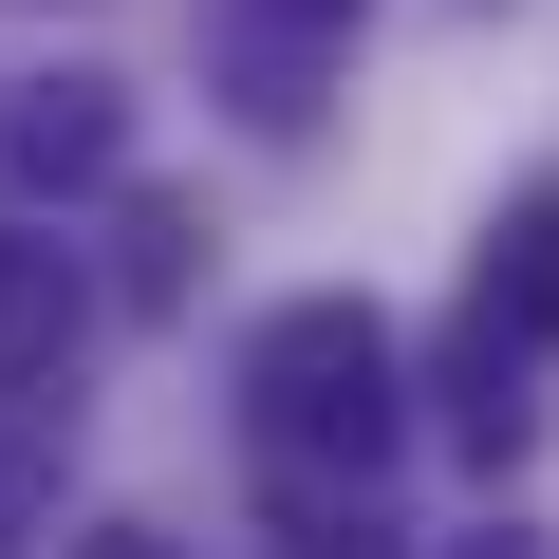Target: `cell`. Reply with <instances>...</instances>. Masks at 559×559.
I'll return each mask as SVG.
<instances>
[{"instance_id": "6da1fadb", "label": "cell", "mask_w": 559, "mask_h": 559, "mask_svg": "<svg viewBox=\"0 0 559 559\" xmlns=\"http://www.w3.org/2000/svg\"><path fill=\"white\" fill-rule=\"evenodd\" d=\"M242 429L280 485H373L392 429H411V373H392V318L373 299H280L242 336Z\"/></svg>"}, {"instance_id": "7a4b0ae2", "label": "cell", "mask_w": 559, "mask_h": 559, "mask_svg": "<svg viewBox=\"0 0 559 559\" xmlns=\"http://www.w3.org/2000/svg\"><path fill=\"white\" fill-rule=\"evenodd\" d=\"M112 150H131V94L112 75H20V94H0V168H20V187H112Z\"/></svg>"}, {"instance_id": "3957f363", "label": "cell", "mask_w": 559, "mask_h": 559, "mask_svg": "<svg viewBox=\"0 0 559 559\" xmlns=\"http://www.w3.org/2000/svg\"><path fill=\"white\" fill-rule=\"evenodd\" d=\"M57 336H75V242L0 224V392H20V373H57Z\"/></svg>"}, {"instance_id": "277c9868", "label": "cell", "mask_w": 559, "mask_h": 559, "mask_svg": "<svg viewBox=\"0 0 559 559\" xmlns=\"http://www.w3.org/2000/svg\"><path fill=\"white\" fill-rule=\"evenodd\" d=\"M559 336V187H522L503 261H485V355H540Z\"/></svg>"}, {"instance_id": "5b68a950", "label": "cell", "mask_w": 559, "mask_h": 559, "mask_svg": "<svg viewBox=\"0 0 559 559\" xmlns=\"http://www.w3.org/2000/svg\"><path fill=\"white\" fill-rule=\"evenodd\" d=\"M280 522H299V559H392V522L355 485H280Z\"/></svg>"}, {"instance_id": "8992f818", "label": "cell", "mask_w": 559, "mask_h": 559, "mask_svg": "<svg viewBox=\"0 0 559 559\" xmlns=\"http://www.w3.org/2000/svg\"><path fill=\"white\" fill-rule=\"evenodd\" d=\"M448 559H559V540H522V522H503V540H448Z\"/></svg>"}, {"instance_id": "52a82bcc", "label": "cell", "mask_w": 559, "mask_h": 559, "mask_svg": "<svg viewBox=\"0 0 559 559\" xmlns=\"http://www.w3.org/2000/svg\"><path fill=\"white\" fill-rule=\"evenodd\" d=\"M280 20H355V0H280Z\"/></svg>"}]
</instances>
